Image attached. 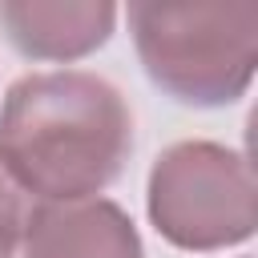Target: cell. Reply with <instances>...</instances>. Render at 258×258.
<instances>
[{
    "instance_id": "6da1fadb",
    "label": "cell",
    "mask_w": 258,
    "mask_h": 258,
    "mask_svg": "<svg viewBox=\"0 0 258 258\" xmlns=\"http://www.w3.org/2000/svg\"><path fill=\"white\" fill-rule=\"evenodd\" d=\"M133 157L125 93L89 69L24 73L0 101V161L28 202L101 198Z\"/></svg>"
},
{
    "instance_id": "7a4b0ae2",
    "label": "cell",
    "mask_w": 258,
    "mask_h": 258,
    "mask_svg": "<svg viewBox=\"0 0 258 258\" xmlns=\"http://www.w3.org/2000/svg\"><path fill=\"white\" fill-rule=\"evenodd\" d=\"M141 73L185 109H226L242 101L258 69V4H157L125 8Z\"/></svg>"
},
{
    "instance_id": "3957f363",
    "label": "cell",
    "mask_w": 258,
    "mask_h": 258,
    "mask_svg": "<svg viewBox=\"0 0 258 258\" xmlns=\"http://www.w3.org/2000/svg\"><path fill=\"white\" fill-rule=\"evenodd\" d=\"M145 214L157 238L185 254L246 246L258 230V181L250 153L181 137L165 145L145 177Z\"/></svg>"
},
{
    "instance_id": "277c9868",
    "label": "cell",
    "mask_w": 258,
    "mask_h": 258,
    "mask_svg": "<svg viewBox=\"0 0 258 258\" xmlns=\"http://www.w3.org/2000/svg\"><path fill=\"white\" fill-rule=\"evenodd\" d=\"M121 8L109 0H0V36L36 64L93 56L117 32Z\"/></svg>"
},
{
    "instance_id": "5b68a950",
    "label": "cell",
    "mask_w": 258,
    "mask_h": 258,
    "mask_svg": "<svg viewBox=\"0 0 258 258\" xmlns=\"http://www.w3.org/2000/svg\"><path fill=\"white\" fill-rule=\"evenodd\" d=\"M16 258H145V242L113 198L32 202Z\"/></svg>"
},
{
    "instance_id": "8992f818",
    "label": "cell",
    "mask_w": 258,
    "mask_h": 258,
    "mask_svg": "<svg viewBox=\"0 0 258 258\" xmlns=\"http://www.w3.org/2000/svg\"><path fill=\"white\" fill-rule=\"evenodd\" d=\"M28 206H32L28 194L16 185V177H12L8 165L0 161V258H16V254H20Z\"/></svg>"
}]
</instances>
